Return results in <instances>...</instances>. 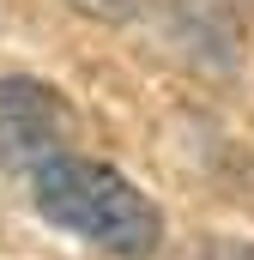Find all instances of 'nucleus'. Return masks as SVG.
<instances>
[{"instance_id":"f257e3e1","label":"nucleus","mask_w":254,"mask_h":260,"mask_svg":"<svg viewBox=\"0 0 254 260\" xmlns=\"http://www.w3.org/2000/svg\"><path fill=\"white\" fill-rule=\"evenodd\" d=\"M24 182H30V206L43 212V224H55V230H67V236H79L115 260H151L164 242L157 200L139 194L109 164L61 151V157L37 164Z\"/></svg>"},{"instance_id":"f03ea898","label":"nucleus","mask_w":254,"mask_h":260,"mask_svg":"<svg viewBox=\"0 0 254 260\" xmlns=\"http://www.w3.org/2000/svg\"><path fill=\"white\" fill-rule=\"evenodd\" d=\"M73 109L61 91H49L30 73H0V170L30 176L37 164L73 151Z\"/></svg>"},{"instance_id":"7ed1b4c3","label":"nucleus","mask_w":254,"mask_h":260,"mask_svg":"<svg viewBox=\"0 0 254 260\" xmlns=\"http://www.w3.org/2000/svg\"><path fill=\"white\" fill-rule=\"evenodd\" d=\"M85 18H133V0H73Z\"/></svg>"}]
</instances>
